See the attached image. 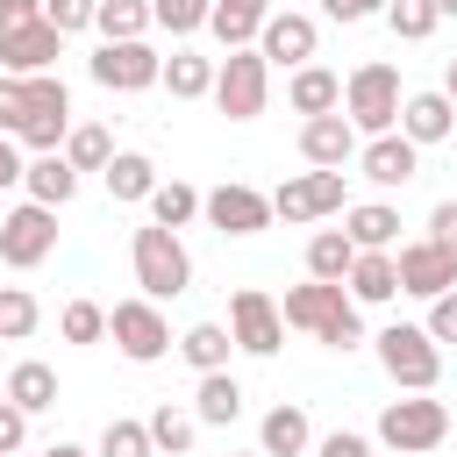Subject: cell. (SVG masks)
I'll return each instance as SVG.
<instances>
[{"label":"cell","mask_w":457,"mask_h":457,"mask_svg":"<svg viewBox=\"0 0 457 457\" xmlns=\"http://www.w3.org/2000/svg\"><path fill=\"white\" fill-rule=\"evenodd\" d=\"M278 314H286V328H300V336H314V343H328V350H357V343H364L357 300H350L343 286L307 278V286H293V293L278 300Z\"/></svg>","instance_id":"6da1fadb"},{"label":"cell","mask_w":457,"mask_h":457,"mask_svg":"<svg viewBox=\"0 0 457 457\" xmlns=\"http://www.w3.org/2000/svg\"><path fill=\"white\" fill-rule=\"evenodd\" d=\"M400 100H407V93H400V71H393L386 57H371V64H357V71L343 79V107H336V114H343V121L357 129V143H364V136H393V129H400Z\"/></svg>","instance_id":"7a4b0ae2"},{"label":"cell","mask_w":457,"mask_h":457,"mask_svg":"<svg viewBox=\"0 0 457 457\" xmlns=\"http://www.w3.org/2000/svg\"><path fill=\"white\" fill-rule=\"evenodd\" d=\"M129 264H136L143 300H179V293L193 286V250H186L171 228H157V221H143V228L129 236Z\"/></svg>","instance_id":"3957f363"},{"label":"cell","mask_w":457,"mask_h":457,"mask_svg":"<svg viewBox=\"0 0 457 457\" xmlns=\"http://www.w3.org/2000/svg\"><path fill=\"white\" fill-rule=\"evenodd\" d=\"M371 350H378V371H386L400 393H436V378H443V343H428L421 321H393V328H378Z\"/></svg>","instance_id":"277c9868"},{"label":"cell","mask_w":457,"mask_h":457,"mask_svg":"<svg viewBox=\"0 0 457 457\" xmlns=\"http://www.w3.org/2000/svg\"><path fill=\"white\" fill-rule=\"evenodd\" d=\"M443 436H450V407L436 393H400V400L378 407V443L393 457H428Z\"/></svg>","instance_id":"5b68a950"},{"label":"cell","mask_w":457,"mask_h":457,"mask_svg":"<svg viewBox=\"0 0 457 457\" xmlns=\"http://www.w3.org/2000/svg\"><path fill=\"white\" fill-rule=\"evenodd\" d=\"M228 121H257L264 114V100H271V64L257 57V50H228V57H214V93H207Z\"/></svg>","instance_id":"8992f818"},{"label":"cell","mask_w":457,"mask_h":457,"mask_svg":"<svg viewBox=\"0 0 457 457\" xmlns=\"http://www.w3.org/2000/svg\"><path fill=\"white\" fill-rule=\"evenodd\" d=\"M107 336H114V350H121L129 364H157V357H171V321H164V307L143 300V293L107 307Z\"/></svg>","instance_id":"52a82bcc"},{"label":"cell","mask_w":457,"mask_h":457,"mask_svg":"<svg viewBox=\"0 0 457 457\" xmlns=\"http://www.w3.org/2000/svg\"><path fill=\"white\" fill-rule=\"evenodd\" d=\"M228 343H236L243 357H278L286 314H278V300H271L264 286H236V293H228Z\"/></svg>","instance_id":"ba28073f"},{"label":"cell","mask_w":457,"mask_h":457,"mask_svg":"<svg viewBox=\"0 0 457 457\" xmlns=\"http://www.w3.org/2000/svg\"><path fill=\"white\" fill-rule=\"evenodd\" d=\"M50 250H57V207H36V200H21V207H7V214H0V264H14V271H36Z\"/></svg>","instance_id":"9c48e42d"},{"label":"cell","mask_w":457,"mask_h":457,"mask_svg":"<svg viewBox=\"0 0 457 457\" xmlns=\"http://www.w3.org/2000/svg\"><path fill=\"white\" fill-rule=\"evenodd\" d=\"M343 207H350L343 171H300V179H286V186L271 193V221H328V214H343Z\"/></svg>","instance_id":"30bf717a"},{"label":"cell","mask_w":457,"mask_h":457,"mask_svg":"<svg viewBox=\"0 0 457 457\" xmlns=\"http://www.w3.org/2000/svg\"><path fill=\"white\" fill-rule=\"evenodd\" d=\"M314 43H321V21H314V14H300V7H286V14H278V7H271L250 50H257L264 64H286V71H300V64H314Z\"/></svg>","instance_id":"8fae6325"},{"label":"cell","mask_w":457,"mask_h":457,"mask_svg":"<svg viewBox=\"0 0 457 457\" xmlns=\"http://www.w3.org/2000/svg\"><path fill=\"white\" fill-rule=\"evenodd\" d=\"M86 71H93V86H107V93H143V86H157L164 57L150 50V36H143V43H100V50L86 57Z\"/></svg>","instance_id":"7c38bea8"},{"label":"cell","mask_w":457,"mask_h":457,"mask_svg":"<svg viewBox=\"0 0 457 457\" xmlns=\"http://www.w3.org/2000/svg\"><path fill=\"white\" fill-rule=\"evenodd\" d=\"M200 214H207V228H221V236H264V228H271V193L228 179V186L200 193Z\"/></svg>","instance_id":"4fadbf2b"},{"label":"cell","mask_w":457,"mask_h":457,"mask_svg":"<svg viewBox=\"0 0 457 457\" xmlns=\"http://www.w3.org/2000/svg\"><path fill=\"white\" fill-rule=\"evenodd\" d=\"M393 271H400V293L436 300V293H450V286H457V250H443V243L414 236V243H400V250H393Z\"/></svg>","instance_id":"5bb4252c"},{"label":"cell","mask_w":457,"mask_h":457,"mask_svg":"<svg viewBox=\"0 0 457 457\" xmlns=\"http://www.w3.org/2000/svg\"><path fill=\"white\" fill-rule=\"evenodd\" d=\"M414 171H421V150H414L400 129H393V136H364V143H357V179H371L378 193L407 186Z\"/></svg>","instance_id":"9a60e30c"},{"label":"cell","mask_w":457,"mask_h":457,"mask_svg":"<svg viewBox=\"0 0 457 457\" xmlns=\"http://www.w3.org/2000/svg\"><path fill=\"white\" fill-rule=\"evenodd\" d=\"M57 57H64V36H57L50 21H29V29L0 36V71H7V79H36V71H50Z\"/></svg>","instance_id":"2e32d148"},{"label":"cell","mask_w":457,"mask_h":457,"mask_svg":"<svg viewBox=\"0 0 457 457\" xmlns=\"http://www.w3.org/2000/svg\"><path fill=\"white\" fill-rule=\"evenodd\" d=\"M300 157H307L314 171H343V164L357 157V129H350L343 114H314V121H300Z\"/></svg>","instance_id":"e0dca14e"},{"label":"cell","mask_w":457,"mask_h":457,"mask_svg":"<svg viewBox=\"0 0 457 457\" xmlns=\"http://www.w3.org/2000/svg\"><path fill=\"white\" fill-rule=\"evenodd\" d=\"M314 450V421L300 400H278L264 421H257V457H307Z\"/></svg>","instance_id":"ac0fdd59"},{"label":"cell","mask_w":457,"mask_h":457,"mask_svg":"<svg viewBox=\"0 0 457 457\" xmlns=\"http://www.w3.org/2000/svg\"><path fill=\"white\" fill-rule=\"evenodd\" d=\"M450 129H457V107L443 100V86H436V93H407V100H400V136H407L414 150L443 143Z\"/></svg>","instance_id":"d6986e66"},{"label":"cell","mask_w":457,"mask_h":457,"mask_svg":"<svg viewBox=\"0 0 457 457\" xmlns=\"http://www.w3.org/2000/svg\"><path fill=\"white\" fill-rule=\"evenodd\" d=\"M286 107L307 114V121H314V114H336V107H343V79H336L328 64H300V71L286 79Z\"/></svg>","instance_id":"ffe728a7"},{"label":"cell","mask_w":457,"mask_h":457,"mask_svg":"<svg viewBox=\"0 0 457 457\" xmlns=\"http://www.w3.org/2000/svg\"><path fill=\"white\" fill-rule=\"evenodd\" d=\"M343 293H350L357 307H386V300L400 293V271H393V250H357V264H350V278H343Z\"/></svg>","instance_id":"44dd1931"},{"label":"cell","mask_w":457,"mask_h":457,"mask_svg":"<svg viewBox=\"0 0 457 457\" xmlns=\"http://www.w3.org/2000/svg\"><path fill=\"white\" fill-rule=\"evenodd\" d=\"M343 236H350L357 250H393V243H400V207H386V200L343 207Z\"/></svg>","instance_id":"7402d4cb"},{"label":"cell","mask_w":457,"mask_h":457,"mask_svg":"<svg viewBox=\"0 0 457 457\" xmlns=\"http://www.w3.org/2000/svg\"><path fill=\"white\" fill-rule=\"evenodd\" d=\"M0 400H14V407L36 421V414H50V407H57V371H50L43 357H21V364L7 371V393H0Z\"/></svg>","instance_id":"603a6c76"},{"label":"cell","mask_w":457,"mask_h":457,"mask_svg":"<svg viewBox=\"0 0 457 457\" xmlns=\"http://www.w3.org/2000/svg\"><path fill=\"white\" fill-rule=\"evenodd\" d=\"M21 186H29V200L36 207H71V193H79V171L50 150V157H29L21 164Z\"/></svg>","instance_id":"cb8c5ba5"},{"label":"cell","mask_w":457,"mask_h":457,"mask_svg":"<svg viewBox=\"0 0 457 457\" xmlns=\"http://www.w3.org/2000/svg\"><path fill=\"white\" fill-rule=\"evenodd\" d=\"M243 414V386L228 378V371H200V386H193V421L200 428H228Z\"/></svg>","instance_id":"d4e9b609"},{"label":"cell","mask_w":457,"mask_h":457,"mask_svg":"<svg viewBox=\"0 0 457 457\" xmlns=\"http://www.w3.org/2000/svg\"><path fill=\"white\" fill-rule=\"evenodd\" d=\"M264 14H271V0H214V7H207V29H214L228 50H250L257 29H264Z\"/></svg>","instance_id":"484cf974"},{"label":"cell","mask_w":457,"mask_h":457,"mask_svg":"<svg viewBox=\"0 0 457 457\" xmlns=\"http://www.w3.org/2000/svg\"><path fill=\"white\" fill-rule=\"evenodd\" d=\"M157 86H164L171 100H207V93H214V57H200V50H171L164 71H157Z\"/></svg>","instance_id":"4316f807"},{"label":"cell","mask_w":457,"mask_h":457,"mask_svg":"<svg viewBox=\"0 0 457 457\" xmlns=\"http://www.w3.org/2000/svg\"><path fill=\"white\" fill-rule=\"evenodd\" d=\"M350 264H357V243H350L343 228H314V236H307V278L343 286V278H350Z\"/></svg>","instance_id":"83f0119b"},{"label":"cell","mask_w":457,"mask_h":457,"mask_svg":"<svg viewBox=\"0 0 457 457\" xmlns=\"http://www.w3.org/2000/svg\"><path fill=\"white\" fill-rule=\"evenodd\" d=\"M143 207H150V221H157V228H171V236H179V228H193V221H200V186H186V179H157V193H150Z\"/></svg>","instance_id":"f1b7e54d"},{"label":"cell","mask_w":457,"mask_h":457,"mask_svg":"<svg viewBox=\"0 0 457 457\" xmlns=\"http://www.w3.org/2000/svg\"><path fill=\"white\" fill-rule=\"evenodd\" d=\"M171 350H179L193 371H228V350H236V343H228V321H193Z\"/></svg>","instance_id":"f546056e"},{"label":"cell","mask_w":457,"mask_h":457,"mask_svg":"<svg viewBox=\"0 0 457 457\" xmlns=\"http://www.w3.org/2000/svg\"><path fill=\"white\" fill-rule=\"evenodd\" d=\"M100 179H107V193H114V200H150V193H157V164H150L143 150H114Z\"/></svg>","instance_id":"4dcf8cb0"},{"label":"cell","mask_w":457,"mask_h":457,"mask_svg":"<svg viewBox=\"0 0 457 457\" xmlns=\"http://www.w3.org/2000/svg\"><path fill=\"white\" fill-rule=\"evenodd\" d=\"M143 428H150V450H157V457H186V450H193V436H200L193 407H171V400H164V407H150V421H143Z\"/></svg>","instance_id":"1f68e13d"},{"label":"cell","mask_w":457,"mask_h":457,"mask_svg":"<svg viewBox=\"0 0 457 457\" xmlns=\"http://www.w3.org/2000/svg\"><path fill=\"white\" fill-rule=\"evenodd\" d=\"M93 29H100V43H143L150 36V0H100Z\"/></svg>","instance_id":"d6a6232c"},{"label":"cell","mask_w":457,"mask_h":457,"mask_svg":"<svg viewBox=\"0 0 457 457\" xmlns=\"http://www.w3.org/2000/svg\"><path fill=\"white\" fill-rule=\"evenodd\" d=\"M71 171H107V157H114V136L100 129V121H71V136H64V150H57Z\"/></svg>","instance_id":"836d02e7"},{"label":"cell","mask_w":457,"mask_h":457,"mask_svg":"<svg viewBox=\"0 0 457 457\" xmlns=\"http://www.w3.org/2000/svg\"><path fill=\"white\" fill-rule=\"evenodd\" d=\"M36 321H43L36 293H29V286H0V343H21V336H36Z\"/></svg>","instance_id":"e575fe53"},{"label":"cell","mask_w":457,"mask_h":457,"mask_svg":"<svg viewBox=\"0 0 457 457\" xmlns=\"http://www.w3.org/2000/svg\"><path fill=\"white\" fill-rule=\"evenodd\" d=\"M436 0H386V29L400 36V43H421V36H436Z\"/></svg>","instance_id":"d590c367"},{"label":"cell","mask_w":457,"mask_h":457,"mask_svg":"<svg viewBox=\"0 0 457 457\" xmlns=\"http://www.w3.org/2000/svg\"><path fill=\"white\" fill-rule=\"evenodd\" d=\"M93 457H157V450H150V428H143V421H129V414H114V421L100 428V443H93Z\"/></svg>","instance_id":"8d00e7d4"},{"label":"cell","mask_w":457,"mask_h":457,"mask_svg":"<svg viewBox=\"0 0 457 457\" xmlns=\"http://www.w3.org/2000/svg\"><path fill=\"white\" fill-rule=\"evenodd\" d=\"M207 7H214V0H150V29H164V36H200V29H207Z\"/></svg>","instance_id":"74e56055"},{"label":"cell","mask_w":457,"mask_h":457,"mask_svg":"<svg viewBox=\"0 0 457 457\" xmlns=\"http://www.w3.org/2000/svg\"><path fill=\"white\" fill-rule=\"evenodd\" d=\"M57 328H64V343H100V336H107V307H100V300H71V307L57 314Z\"/></svg>","instance_id":"f35d334b"},{"label":"cell","mask_w":457,"mask_h":457,"mask_svg":"<svg viewBox=\"0 0 457 457\" xmlns=\"http://www.w3.org/2000/svg\"><path fill=\"white\" fill-rule=\"evenodd\" d=\"M93 7H100V0H43V21H50L57 36H79V29H93Z\"/></svg>","instance_id":"ab89813d"},{"label":"cell","mask_w":457,"mask_h":457,"mask_svg":"<svg viewBox=\"0 0 457 457\" xmlns=\"http://www.w3.org/2000/svg\"><path fill=\"white\" fill-rule=\"evenodd\" d=\"M421 328H428V343H457V286L428 300V321Z\"/></svg>","instance_id":"60d3db41"},{"label":"cell","mask_w":457,"mask_h":457,"mask_svg":"<svg viewBox=\"0 0 457 457\" xmlns=\"http://www.w3.org/2000/svg\"><path fill=\"white\" fill-rule=\"evenodd\" d=\"M314 457H371V436H357V428H328V436H314Z\"/></svg>","instance_id":"b9f144b4"},{"label":"cell","mask_w":457,"mask_h":457,"mask_svg":"<svg viewBox=\"0 0 457 457\" xmlns=\"http://www.w3.org/2000/svg\"><path fill=\"white\" fill-rule=\"evenodd\" d=\"M21 443H29V414L14 400H0V457H21Z\"/></svg>","instance_id":"7bdbcfd3"},{"label":"cell","mask_w":457,"mask_h":457,"mask_svg":"<svg viewBox=\"0 0 457 457\" xmlns=\"http://www.w3.org/2000/svg\"><path fill=\"white\" fill-rule=\"evenodd\" d=\"M428 243L457 250V200H436V207H428Z\"/></svg>","instance_id":"ee69618b"},{"label":"cell","mask_w":457,"mask_h":457,"mask_svg":"<svg viewBox=\"0 0 457 457\" xmlns=\"http://www.w3.org/2000/svg\"><path fill=\"white\" fill-rule=\"evenodd\" d=\"M29 21H43V0H0V36H14Z\"/></svg>","instance_id":"f6af8a7d"},{"label":"cell","mask_w":457,"mask_h":457,"mask_svg":"<svg viewBox=\"0 0 457 457\" xmlns=\"http://www.w3.org/2000/svg\"><path fill=\"white\" fill-rule=\"evenodd\" d=\"M321 14L328 21H371V14H386V0H321Z\"/></svg>","instance_id":"bcb514c9"},{"label":"cell","mask_w":457,"mask_h":457,"mask_svg":"<svg viewBox=\"0 0 457 457\" xmlns=\"http://www.w3.org/2000/svg\"><path fill=\"white\" fill-rule=\"evenodd\" d=\"M21 164H29V157H21V143H14V136H0V193H7V186H21Z\"/></svg>","instance_id":"7dc6e473"},{"label":"cell","mask_w":457,"mask_h":457,"mask_svg":"<svg viewBox=\"0 0 457 457\" xmlns=\"http://www.w3.org/2000/svg\"><path fill=\"white\" fill-rule=\"evenodd\" d=\"M43 457H93V450H86V443H50Z\"/></svg>","instance_id":"c3c4849f"},{"label":"cell","mask_w":457,"mask_h":457,"mask_svg":"<svg viewBox=\"0 0 457 457\" xmlns=\"http://www.w3.org/2000/svg\"><path fill=\"white\" fill-rule=\"evenodd\" d=\"M443 100H450V107H457V57H450V64H443Z\"/></svg>","instance_id":"681fc988"},{"label":"cell","mask_w":457,"mask_h":457,"mask_svg":"<svg viewBox=\"0 0 457 457\" xmlns=\"http://www.w3.org/2000/svg\"><path fill=\"white\" fill-rule=\"evenodd\" d=\"M436 14H443V21H450V14H457V0H436Z\"/></svg>","instance_id":"f907efd6"},{"label":"cell","mask_w":457,"mask_h":457,"mask_svg":"<svg viewBox=\"0 0 457 457\" xmlns=\"http://www.w3.org/2000/svg\"><path fill=\"white\" fill-rule=\"evenodd\" d=\"M243 457H257V450H243Z\"/></svg>","instance_id":"816d5d0a"}]
</instances>
